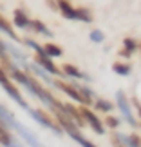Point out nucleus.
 Returning a JSON list of instances; mask_svg holds the SVG:
<instances>
[{"label":"nucleus","mask_w":141,"mask_h":147,"mask_svg":"<svg viewBox=\"0 0 141 147\" xmlns=\"http://www.w3.org/2000/svg\"><path fill=\"white\" fill-rule=\"evenodd\" d=\"M0 122H2L5 127L15 129V131L18 133L20 136H22V138H24L25 142H27V144H31V145H36V144H38L36 134H35V133H31L29 129H27V127L24 125V123H20V122L15 118L13 113H11V111H9L5 105H2V104H0Z\"/></svg>","instance_id":"nucleus-1"},{"label":"nucleus","mask_w":141,"mask_h":147,"mask_svg":"<svg viewBox=\"0 0 141 147\" xmlns=\"http://www.w3.org/2000/svg\"><path fill=\"white\" fill-rule=\"evenodd\" d=\"M54 116H56V120H58V123H60V127H61V131H65L69 136L74 140V142H78L80 145H85V147H92V142H89V140L83 136V134L80 133V129H78V125L74 122L71 120L69 116L65 115L61 109H58V107H54Z\"/></svg>","instance_id":"nucleus-2"},{"label":"nucleus","mask_w":141,"mask_h":147,"mask_svg":"<svg viewBox=\"0 0 141 147\" xmlns=\"http://www.w3.org/2000/svg\"><path fill=\"white\" fill-rule=\"evenodd\" d=\"M0 87H2L4 91L9 94V98L15 100L20 107H24V109H27V107H29V105H27V102H25V98L22 96V93L16 89L15 84L11 82V78L7 76V71H5L2 65H0Z\"/></svg>","instance_id":"nucleus-3"},{"label":"nucleus","mask_w":141,"mask_h":147,"mask_svg":"<svg viewBox=\"0 0 141 147\" xmlns=\"http://www.w3.org/2000/svg\"><path fill=\"white\" fill-rule=\"evenodd\" d=\"M25 111L31 115L33 120H36L40 125H43L45 129H51V131L56 133V134H61V133H63V131H61V127H60V123L56 125V123L53 122V118H51L45 111H42V109H29V107H27Z\"/></svg>","instance_id":"nucleus-4"},{"label":"nucleus","mask_w":141,"mask_h":147,"mask_svg":"<svg viewBox=\"0 0 141 147\" xmlns=\"http://www.w3.org/2000/svg\"><path fill=\"white\" fill-rule=\"evenodd\" d=\"M51 86L58 87L60 91H63V93L67 94V96H71L74 102H80L82 105H91V104H92V102H91V100H87V98L83 96V94H82L80 91H78V89H76L74 86H72V84H65V82H61V80H54L53 84H51Z\"/></svg>","instance_id":"nucleus-5"},{"label":"nucleus","mask_w":141,"mask_h":147,"mask_svg":"<svg viewBox=\"0 0 141 147\" xmlns=\"http://www.w3.org/2000/svg\"><path fill=\"white\" fill-rule=\"evenodd\" d=\"M116 102H118V107H120L123 118L128 122V125H130V127H138V122L134 120V116H132L130 102L127 100V96H125V93H123V91H118V93H116Z\"/></svg>","instance_id":"nucleus-6"},{"label":"nucleus","mask_w":141,"mask_h":147,"mask_svg":"<svg viewBox=\"0 0 141 147\" xmlns=\"http://www.w3.org/2000/svg\"><path fill=\"white\" fill-rule=\"evenodd\" d=\"M56 107L63 111L65 115L69 116V118L76 123L78 127H83V125L87 123V122H85V118H83V115L80 113V109H76V107L72 105V104H61V102H58V104H56Z\"/></svg>","instance_id":"nucleus-7"},{"label":"nucleus","mask_w":141,"mask_h":147,"mask_svg":"<svg viewBox=\"0 0 141 147\" xmlns=\"http://www.w3.org/2000/svg\"><path fill=\"white\" fill-rule=\"evenodd\" d=\"M35 64L40 65L42 69H45L49 75H60V69L54 65V62L51 56H47L45 53H36L35 55Z\"/></svg>","instance_id":"nucleus-8"},{"label":"nucleus","mask_w":141,"mask_h":147,"mask_svg":"<svg viewBox=\"0 0 141 147\" xmlns=\"http://www.w3.org/2000/svg\"><path fill=\"white\" fill-rule=\"evenodd\" d=\"M80 113L83 115V118H85V122L91 125L92 129H94V133L96 134H105V127L101 125V122H100V118L94 115V113L91 111V109H87V107H82L80 109Z\"/></svg>","instance_id":"nucleus-9"},{"label":"nucleus","mask_w":141,"mask_h":147,"mask_svg":"<svg viewBox=\"0 0 141 147\" xmlns=\"http://www.w3.org/2000/svg\"><path fill=\"white\" fill-rule=\"evenodd\" d=\"M13 24H15V27H18V29H29L31 20H29V16L25 15V11L18 7V9H15V13H13Z\"/></svg>","instance_id":"nucleus-10"},{"label":"nucleus","mask_w":141,"mask_h":147,"mask_svg":"<svg viewBox=\"0 0 141 147\" xmlns=\"http://www.w3.org/2000/svg\"><path fill=\"white\" fill-rule=\"evenodd\" d=\"M0 31H2L4 35H7L13 42H20V40H22V38L16 35V31L13 29V24H9L7 18H5V16H2V15H0Z\"/></svg>","instance_id":"nucleus-11"},{"label":"nucleus","mask_w":141,"mask_h":147,"mask_svg":"<svg viewBox=\"0 0 141 147\" xmlns=\"http://www.w3.org/2000/svg\"><path fill=\"white\" fill-rule=\"evenodd\" d=\"M56 5H58V9H60V13H61L63 18H67V20H76V9L72 7L67 0H58Z\"/></svg>","instance_id":"nucleus-12"},{"label":"nucleus","mask_w":141,"mask_h":147,"mask_svg":"<svg viewBox=\"0 0 141 147\" xmlns=\"http://www.w3.org/2000/svg\"><path fill=\"white\" fill-rule=\"evenodd\" d=\"M63 67V75H67V76H71V78H78V80H82V78H85V80H91L87 75H83V73L78 69L76 65H72V64H63L61 65Z\"/></svg>","instance_id":"nucleus-13"},{"label":"nucleus","mask_w":141,"mask_h":147,"mask_svg":"<svg viewBox=\"0 0 141 147\" xmlns=\"http://www.w3.org/2000/svg\"><path fill=\"white\" fill-rule=\"evenodd\" d=\"M42 49H43V53H45L47 56H51V58H58V56H61V55H63V51H61V47H60V46H56V44H53V42H47V44H43V46H42Z\"/></svg>","instance_id":"nucleus-14"},{"label":"nucleus","mask_w":141,"mask_h":147,"mask_svg":"<svg viewBox=\"0 0 141 147\" xmlns=\"http://www.w3.org/2000/svg\"><path fill=\"white\" fill-rule=\"evenodd\" d=\"M0 145H15V140L9 133V127H5L2 122H0Z\"/></svg>","instance_id":"nucleus-15"},{"label":"nucleus","mask_w":141,"mask_h":147,"mask_svg":"<svg viewBox=\"0 0 141 147\" xmlns=\"http://www.w3.org/2000/svg\"><path fill=\"white\" fill-rule=\"evenodd\" d=\"M5 49H7V53L13 56L16 62H20V64H24V65H25V60H27V58H25V55L22 53L18 47H15L13 44H7V42H5Z\"/></svg>","instance_id":"nucleus-16"},{"label":"nucleus","mask_w":141,"mask_h":147,"mask_svg":"<svg viewBox=\"0 0 141 147\" xmlns=\"http://www.w3.org/2000/svg\"><path fill=\"white\" fill-rule=\"evenodd\" d=\"M29 27H31L33 31L40 33V35H45V36H53V33H51V31L47 29V26L43 24L42 20H31V24H29Z\"/></svg>","instance_id":"nucleus-17"},{"label":"nucleus","mask_w":141,"mask_h":147,"mask_svg":"<svg viewBox=\"0 0 141 147\" xmlns=\"http://www.w3.org/2000/svg\"><path fill=\"white\" fill-rule=\"evenodd\" d=\"M94 107H96V111H101V113H109V111H112V102H109V100H103V98H98L96 100V104H94Z\"/></svg>","instance_id":"nucleus-18"},{"label":"nucleus","mask_w":141,"mask_h":147,"mask_svg":"<svg viewBox=\"0 0 141 147\" xmlns=\"http://www.w3.org/2000/svg\"><path fill=\"white\" fill-rule=\"evenodd\" d=\"M76 20L82 22H92V15L87 7H76Z\"/></svg>","instance_id":"nucleus-19"},{"label":"nucleus","mask_w":141,"mask_h":147,"mask_svg":"<svg viewBox=\"0 0 141 147\" xmlns=\"http://www.w3.org/2000/svg\"><path fill=\"white\" fill-rule=\"evenodd\" d=\"M112 71L118 73V75H121V76H128V75H130V65H128V64H121V62H116V64L112 65Z\"/></svg>","instance_id":"nucleus-20"},{"label":"nucleus","mask_w":141,"mask_h":147,"mask_svg":"<svg viewBox=\"0 0 141 147\" xmlns=\"http://www.w3.org/2000/svg\"><path fill=\"white\" fill-rule=\"evenodd\" d=\"M123 49H127L128 53H134L138 49V42L134 38H123Z\"/></svg>","instance_id":"nucleus-21"},{"label":"nucleus","mask_w":141,"mask_h":147,"mask_svg":"<svg viewBox=\"0 0 141 147\" xmlns=\"http://www.w3.org/2000/svg\"><path fill=\"white\" fill-rule=\"evenodd\" d=\"M91 40L96 42V44H101L105 40V35H103V31H100V29H94L91 31Z\"/></svg>","instance_id":"nucleus-22"},{"label":"nucleus","mask_w":141,"mask_h":147,"mask_svg":"<svg viewBox=\"0 0 141 147\" xmlns=\"http://www.w3.org/2000/svg\"><path fill=\"white\" fill-rule=\"evenodd\" d=\"M112 140H114V144H116V145H127L128 136H127V134H120V133H116L114 136H112Z\"/></svg>","instance_id":"nucleus-23"},{"label":"nucleus","mask_w":141,"mask_h":147,"mask_svg":"<svg viewBox=\"0 0 141 147\" xmlns=\"http://www.w3.org/2000/svg\"><path fill=\"white\" fill-rule=\"evenodd\" d=\"M105 123H107V125H109L110 129H118V127H120V118H116V116H107V120H105Z\"/></svg>","instance_id":"nucleus-24"},{"label":"nucleus","mask_w":141,"mask_h":147,"mask_svg":"<svg viewBox=\"0 0 141 147\" xmlns=\"http://www.w3.org/2000/svg\"><path fill=\"white\" fill-rule=\"evenodd\" d=\"M7 58H9V56H7V49H5V42L0 38V64L5 62Z\"/></svg>","instance_id":"nucleus-25"},{"label":"nucleus","mask_w":141,"mask_h":147,"mask_svg":"<svg viewBox=\"0 0 141 147\" xmlns=\"http://www.w3.org/2000/svg\"><path fill=\"white\" fill-rule=\"evenodd\" d=\"M127 145H132V147H136V145H141V138L136 136V134H132V136H128V142Z\"/></svg>","instance_id":"nucleus-26"},{"label":"nucleus","mask_w":141,"mask_h":147,"mask_svg":"<svg viewBox=\"0 0 141 147\" xmlns=\"http://www.w3.org/2000/svg\"><path fill=\"white\" fill-rule=\"evenodd\" d=\"M45 2H47V5H49V7L53 9V11H58V5H56L54 0H45Z\"/></svg>","instance_id":"nucleus-27"},{"label":"nucleus","mask_w":141,"mask_h":147,"mask_svg":"<svg viewBox=\"0 0 141 147\" xmlns=\"http://www.w3.org/2000/svg\"><path fill=\"white\" fill-rule=\"evenodd\" d=\"M120 55H121V56H125V58H128V56H130L132 53H128L127 49H121V51H120Z\"/></svg>","instance_id":"nucleus-28"},{"label":"nucleus","mask_w":141,"mask_h":147,"mask_svg":"<svg viewBox=\"0 0 141 147\" xmlns=\"http://www.w3.org/2000/svg\"><path fill=\"white\" fill-rule=\"evenodd\" d=\"M134 105H136V107H138V115L141 116V104H139V102H138V98H136V100H134Z\"/></svg>","instance_id":"nucleus-29"}]
</instances>
